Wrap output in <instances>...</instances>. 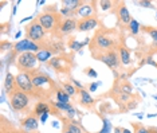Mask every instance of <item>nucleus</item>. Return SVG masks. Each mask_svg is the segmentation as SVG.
<instances>
[{"instance_id":"nucleus-1","label":"nucleus","mask_w":157,"mask_h":133,"mask_svg":"<svg viewBox=\"0 0 157 133\" xmlns=\"http://www.w3.org/2000/svg\"><path fill=\"white\" fill-rule=\"evenodd\" d=\"M121 41H122V34H120L117 28H108L102 24L101 27L95 30L94 35L90 38L89 50L91 53V57L95 59L103 53H108L110 50H117Z\"/></svg>"},{"instance_id":"nucleus-2","label":"nucleus","mask_w":157,"mask_h":133,"mask_svg":"<svg viewBox=\"0 0 157 133\" xmlns=\"http://www.w3.org/2000/svg\"><path fill=\"white\" fill-rule=\"evenodd\" d=\"M30 77L35 88V92L38 94L39 101H51L52 96H55L56 88H58L56 82L52 81V78L40 69H35L30 71Z\"/></svg>"},{"instance_id":"nucleus-3","label":"nucleus","mask_w":157,"mask_h":133,"mask_svg":"<svg viewBox=\"0 0 157 133\" xmlns=\"http://www.w3.org/2000/svg\"><path fill=\"white\" fill-rule=\"evenodd\" d=\"M36 18H38L39 23L42 24V27L44 28V31L47 34H51V37L55 35V32L58 31L62 20L65 19V18L60 15V12L58 11L55 4L44 7V10L40 14H38Z\"/></svg>"},{"instance_id":"nucleus-4","label":"nucleus","mask_w":157,"mask_h":133,"mask_svg":"<svg viewBox=\"0 0 157 133\" xmlns=\"http://www.w3.org/2000/svg\"><path fill=\"white\" fill-rule=\"evenodd\" d=\"M46 66L50 67L55 71L56 74H63V75H69L70 71L73 70V67L75 66L74 62V53L70 54H60V55H55L46 63Z\"/></svg>"},{"instance_id":"nucleus-5","label":"nucleus","mask_w":157,"mask_h":133,"mask_svg":"<svg viewBox=\"0 0 157 133\" xmlns=\"http://www.w3.org/2000/svg\"><path fill=\"white\" fill-rule=\"evenodd\" d=\"M24 34H26V39H30L31 42L36 43L42 49L44 47L46 43L48 41L47 32L44 31V28L39 23L36 16L34 18V20H31L30 24H27V26L24 27Z\"/></svg>"},{"instance_id":"nucleus-6","label":"nucleus","mask_w":157,"mask_h":133,"mask_svg":"<svg viewBox=\"0 0 157 133\" xmlns=\"http://www.w3.org/2000/svg\"><path fill=\"white\" fill-rule=\"evenodd\" d=\"M8 101L10 105L15 112L17 113H24V112H30V102H31V97L26 94L24 92H22L20 89H15L11 94H8Z\"/></svg>"},{"instance_id":"nucleus-7","label":"nucleus","mask_w":157,"mask_h":133,"mask_svg":"<svg viewBox=\"0 0 157 133\" xmlns=\"http://www.w3.org/2000/svg\"><path fill=\"white\" fill-rule=\"evenodd\" d=\"M36 63H38L36 53H23L19 54L15 66L17 67L19 73H30V71L38 69Z\"/></svg>"},{"instance_id":"nucleus-8","label":"nucleus","mask_w":157,"mask_h":133,"mask_svg":"<svg viewBox=\"0 0 157 133\" xmlns=\"http://www.w3.org/2000/svg\"><path fill=\"white\" fill-rule=\"evenodd\" d=\"M16 88L20 89L22 92H24L26 94H28L31 98L38 100V94H36V92H35V88H34L33 81H31V77H30V73H17Z\"/></svg>"},{"instance_id":"nucleus-9","label":"nucleus","mask_w":157,"mask_h":133,"mask_svg":"<svg viewBox=\"0 0 157 133\" xmlns=\"http://www.w3.org/2000/svg\"><path fill=\"white\" fill-rule=\"evenodd\" d=\"M114 15L117 18V24H118V27L121 30H126V27L129 26V23L132 22V15L129 12V10H128L126 7V3L125 2H117V6L116 8H114Z\"/></svg>"},{"instance_id":"nucleus-10","label":"nucleus","mask_w":157,"mask_h":133,"mask_svg":"<svg viewBox=\"0 0 157 133\" xmlns=\"http://www.w3.org/2000/svg\"><path fill=\"white\" fill-rule=\"evenodd\" d=\"M97 61H101L102 63H105L109 69H112L114 73H117L121 67H122V63H121V59H120V54L117 50H110L108 53H103L101 55H98Z\"/></svg>"},{"instance_id":"nucleus-11","label":"nucleus","mask_w":157,"mask_h":133,"mask_svg":"<svg viewBox=\"0 0 157 133\" xmlns=\"http://www.w3.org/2000/svg\"><path fill=\"white\" fill-rule=\"evenodd\" d=\"M78 27V19L77 18H69V19H63L62 23H60V26L58 28V31L55 32V35H52V37L58 38V39H62L69 37L71 35L74 31L77 30Z\"/></svg>"},{"instance_id":"nucleus-12","label":"nucleus","mask_w":157,"mask_h":133,"mask_svg":"<svg viewBox=\"0 0 157 133\" xmlns=\"http://www.w3.org/2000/svg\"><path fill=\"white\" fill-rule=\"evenodd\" d=\"M102 26V22L99 19L98 15H93L89 18H83V19H78V32H87L91 30H97Z\"/></svg>"},{"instance_id":"nucleus-13","label":"nucleus","mask_w":157,"mask_h":133,"mask_svg":"<svg viewBox=\"0 0 157 133\" xmlns=\"http://www.w3.org/2000/svg\"><path fill=\"white\" fill-rule=\"evenodd\" d=\"M13 50L17 53V54H23V53H38L40 51L42 47L36 43L31 42L30 39H22V41H17L13 46Z\"/></svg>"},{"instance_id":"nucleus-14","label":"nucleus","mask_w":157,"mask_h":133,"mask_svg":"<svg viewBox=\"0 0 157 133\" xmlns=\"http://www.w3.org/2000/svg\"><path fill=\"white\" fill-rule=\"evenodd\" d=\"M77 102L79 104L82 108H85V109H87V110H94L95 109V104H97L95 102V100L90 96V92H89L86 88L79 89V92H78V97H77Z\"/></svg>"},{"instance_id":"nucleus-15","label":"nucleus","mask_w":157,"mask_h":133,"mask_svg":"<svg viewBox=\"0 0 157 133\" xmlns=\"http://www.w3.org/2000/svg\"><path fill=\"white\" fill-rule=\"evenodd\" d=\"M97 6H98V2H95V0H93V2H85L83 6H81L77 10V12H75L77 19H83V18L98 15Z\"/></svg>"},{"instance_id":"nucleus-16","label":"nucleus","mask_w":157,"mask_h":133,"mask_svg":"<svg viewBox=\"0 0 157 133\" xmlns=\"http://www.w3.org/2000/svg\"><path fill=\"white\" fill-rule=\"evenodd\" d=\"M117 51L120 54V59H121V63L122 66H130L133 63V58H132V51L128 47V45L125 43V39H124V35H122V41L118 45L117 47Z\"/></svg>"},{"instance_id":"nucleus-17","label":"nucleus","mask_w":157,"mask_h":133,"mask_svg":"<svg viewBox=\"0 0 157 133\" xmlns=\"http://www.w3.org/2000/svg\"><path fill=\"white\" fill-rule=\"evenodd\" d=\"M39 123H40L39 117L35 116V114L31 112L27 117H24L23 120L20 121V127L27 132H35V131H38V128H39Z\"/></svg>"},{"instance_id":"nucleus-18","label":"nucleus","mask_w":157,"mask_h":133,"mask_svg":"<svg viewBox=\"0 0 157 133\" xmlns=\"http://www.w3.org/2000/svg\"><path fill=\"white\" fill-rule=\"evenodd\" d=\"M15 89H16V75H13L8 71L4 78V92L7 94H11Z\"/></svg>"},{"instance_id":"nucleus-19","label":"nucleus","mask_w":157,"mask_h":133,"mask_svg":"<svg viewBox=\"0 0 157 133\" xmlns=\"http://www.w3.org/2000/svg\"><path fill=\"white\" fill-rule=\"evenodd\" d=\"M62 123H63L62 127L69 129L71 133H85L83 128L81 127V124L75 120H66V118H62Z\"/></svg>"},{"instance_id":"nucleus-20","label":"nucleus","mask_w":157,"mask_h":133,"mask_svg":"<svg viewBox=\"0 0 157 133\" xmlns=\"http://www.w3.org/2000/svg\"><path fill=\"white\" fill-rule=\"evenodd\" d=\"M89 43H90V39H86L85 42H78L74 37H70L69 42H67V47H69L73 53H75V51H79L85 45H89Z\"/></svg>"},{"instance_id":"nucleus-21","label":"nucleus","mask_w":157,"mask_h":133,"mask_svg":"<svg viewBox=\"0 0 157 133\" xmlns=\"http://www.w3.org/2000/svg\"><path fill=\"white\" fill-rule=\"evenodd\" d=\"M83 3H85L83 0H62V2H60V6L74 11V12H77V10L81 6H83Z\"/></svg>"},{"instance_id":"nucleus-22","label":"nucleus","mask_w":157,"mask_h":133,"mask_svg":"<svg viewBox=\"0 0 157 133\" xmlns=\"http://www.w3.org/2000/svg\"><path fill=\"white\" fill-rule=\"evenodd\" d=\"M60 88H62L70 97H74V98H77L78 97V92H79V89H77L75 86L73 85V82H60Z\"/></svg>"},{"instance_id":"nucleus-23","label":"nucleus","mask_w":157,"mask_h":133,"mask_svg":"<svg viewBox=\"0 0 157 133\" xmlns=\"http://www.w3.org/2000/svg\"><path fill=\"white\" fill-rule=\"evenodd\" d=\"M52 53L51 51H48L47 49H42L40 51H38L36 53V58H38V62H40V63H47L50 59L52 58Z\"/></svg>"},{"instance_id":"nucleus-24","label":"nucleus","mask_w":157,"mask_h":133,"mask_svg":"<svg viewBox=\"0 0 157 133\" xmlns=\"http://www.w3.org/2000/svg\"><path fill=\"white\" fill-rule=\"evenodd\" d=\"M55 98L58 102H65V104H70V96L60 88V85H58L56 88V92H55Z\"/></svg>"},{"instance_id":"nucleus-25","label":"nucleus","mask_w":157,"mask_h":133,"mask_svg":"<svg viewBox=\"0 0 157 133\" xmlns=\"http://www.w3.org/2000/svg\"><path fill=\"white\" fill-rule=\"evenodd\" d=\"M141 31L149 34V37H151L153 41V46L157 47V28L152 27V26H141Z\"/></svg>"},{"instance_id":"nucleus-26","label":"nucleus","mask_w":157,"mask_h":133,"mask_svg":"<svg viewBox=\"0 0 157 133\" xmlns=\"http://www.w3.org/2000/svg\"><path fill=\"white\" fill-rule=\"evenodd\" d=\"M126 31L129 32L132 37H136V35H138V32L141 31V24L138 23L136 19H132V22L129 23V26L126 27Z\"/></svg>"},{"instance_id":"nucleus-27","label":"nucleus","mask_w":157,"mask_h":133,"mask_svg":"<svg viewBox=\"0 0 157 133\" xmlns=\"http://www.w3.org/2000/svg\"><path fill=\"white\" fill-rule=\"evenodd\" d=\"M118 2V0H117ZM117 2H113V0H99L98 4H99V8L102 11H114L117 6Z\"/></svg>"},{"instance_id":"nucleus-28","label":"nucleus","mask_w":157,"mask_h":133,"mask_svg":"<svg viewBox=\"0 0 157 133\" xmlns=\"http://www.w3.org/2000/svg\"><path fill=\"white\" fill-rule=\"evenodd\" d=\"M13 46H15V43H11L10 41H6V39H3L2 43H0V49H2V54H6V51H11L13 50Z\"/></svg>"},{"instance_id":"nucleus-29","label":"nucleus","mask_w":157,"mask_h":133,"mask_svg":"<svg viewBox=\"0 0 157 133\" xmlns=\"http://www.w3.org/2000/svg\"><path fill=\"white\" fill-rule=\"evenodd\" d=\"M136 6L144 7V8H152V10H157V7L155 6L153 2H149V0H138V2H133Z\"/></svg>"},{"instance_id":"nucleus-30","label":"nucleus","mask_w":157,"mask_h":133,"mask_svg":"<svg viewBox=\"0 0 157 133\" xmlns=\"http://www.w3.org/2000/svg\"><path fill=\"white\" fill-rule=\"evenodd\" d=\"M132 127L134 129L133 133H151L149 132V128L144 127V125L140 124V123H132Z\"/></svg>"},{"instance_id":"nucleus-31","label":"nucleus","mask_w":157,"mask_h":133,"mask_svg":"<svg viewBox=\"0 0 157 133\" xmlns=\"http://www.w3.org/2000/svg\"><path fill=\"white\" fill-rule=\"evenodd\" d=\"M83 74L87 75L89 78H97V75H98V73L93 69V67H85V69H83Z\"/></svg>"},{"instance_id":"nucleus-32","label":"nucleus","mask_w":157,"mask_h":133,"mask_svg":"<svg viewBox=\"0 0 157 133\" xmlns=\"http://www.w3.org/2000/svg\"><path fill=\"white\" fill-rule=\"evenodd\" d=\"M98 86H99V82H97V84H90V85H87L86 88H87V90H89V92H95V90H97Z\"/></svg>"},{"instance_id":"nucleus-33","label":"nucleus","mask_w":157,"mask_h":133,"mask_svg":"<svg viewBox=\"0 0 157 133\" xmlns=\"http://www.w3.org/2000/svg\"><path fill=\"white\" fill-rule=\"evenodd\" d=\"M47 117H48V113H46V114H43V116H40V117H39V121H40V123L43 124V123H46V120H47Z\"/></svg>"},{"instance_id":"nucleus-34","label":"nucleus","mask_w":157,"mask_h":133,"mask_svg":"<svg viewBox=\"0 0 157 133\" xmlns=\"http://www.w3.org/2000/svg\"><path fill=\"white\" fill-rule=\"evenodd\" d=\"M124 131V128H120V127H117L116 129H114V133H122Z\"/></svg>"},{"instance_id":"nucleus-35","label":"nucleus","mask_w":157,"mask_h":133,"mask_svg":"<svg viewBox=\"0 0 157 133\" xmlns=\"http://www.w3.org/2000/svg\"><path fill=\"white\" fill-rule=\"evenodd\" d=\"M149 132L151 133H157V128L156 127H149Z\"/></svg>"},{"instance_id":"nucleus-36","label":"nucleus","mask_w":157,"mask_h":133,"mask_svg":"<svg viewBox=\"0 0 157 133\" xmlns=\"http://www.w3.org/2000/svg\"><path fill=\"white\" fill-rule=\"evenodd\" d=\"M27 20H34V19H33V16H28V18H24V19L20 20V23H24V22H27Z\"/></svg>"},{"instance_id":"nucleus-37","label":"nucleus","mask_w":157,"mask_h":133,"mask_svg":"<svg viewBox=\"0 0 157 133\" xmlns=\"http://www.w3.org/2000/svg\"><path fill=\"white\" fill-rule=\"evenodd\" d=\"M62 133H71V132L69 131V129H66V128H63V127H62Z\"/></svg>"},{"instance_id":"nucleus-38","label":"nucleus","mask_w":157,"mask_h":133,"mask_svg":"<svg viewBox=\"0 0 157 133\" xmlns=\"http://www.w3.org/2000/svg\"><path fill=\"white\" fill-rule=\"evenodd\" d=\"M16 14V6H12V15Z\"/></svg>"},{"instance_id":"nucleus-39","label":"nucleus","mask_w":157,"mask_h":133,"mask_svg":"<svg viewBox=\"0 0 157 133\" xmlns=\"http://www.w3.org/2000/svg\"><path fill=\"white\" fill-rule=\"evenodd\" d=\"M122 133H132L129 129H126V128H124V131H122Z\"/></svg>"},{"instance_id":"nucleus-40","label":"nucleus","mask_w":157,"mask_h":133,"mask_svg":"<svg viewBox=\"0 0 157 133\" xmlns=\"http://www.w3.org/2000/svg\"><path fill=\"white\" fill-rule=\"evenodd\" d=\"M155 98H156V100H157V96H156V97H155Z\"/></svg>"},{"instance_id":"nucleus-41","label":"nucleus","mask_w":157,"mask_h":133,"mask_svg":"<svg viewBox=\"0 0 157 133\" xmlns=\"http://www.w3.org/2000/svg\"><path fill=\"white\" fill-rule=\"evenodd\" d=\"M85 133H89V132H85Z\"/></svg>"}]
</instances>
